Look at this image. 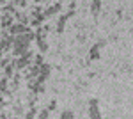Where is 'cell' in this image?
I'll return each mask as SVG.
<instances>
[{
    "label": "cell",
    "mask_w": 133,
    "mask_h": 119,
    "mask_svg": "<svg viewBox=\"0 0 133 119\" xmlns=\"http://www.w3.org/2000/svg\"><path fill=\"white\" fill-rule=\"evenodd\" d=\"M98 99L92 98L89 101V119H101V114H99V107H98Z\"/></svg>",
    "instance_id": "6da1fadb"
},
{
    "label": "cell",
    "mask_w": 133,
    "mask_h": 119,
    "mask_svg": "<svg viewBox=\"0 0 133 119\" xmlns=\"http://www.w3.org/2000/svg\"><path fill=\"white\" fill-rule=\"evenodd\" d=\"M29 32H30L29 27L20 25V23H16V21H14V25H12V27L7 29V34H9V36H20V34H29Z\"/></svg>",
    "instance_id": "7a4b0ae2"
},
{
    "label": "cell",
    "mask_w": 133,
    "mask_h": 119,
    "mask_svg": "<svg viewBox=\"0 0 133 119\" xmlns=\"http://www.w3.org/2000/svg\"><path fill=\"white\" fill-rule=\"evenodd\" d=\"M12 64H14V68H16V70H25L27 66H30L32 62H30V59H27V57H20V59H14V60H12Z\"/></svg>",
    "instance_id": "3957f363"
},
{
    "label": "cell",
    "mask_w": 133,
    "mask_h": 119,
    "mask_svg": "<svg viewBox=\"0 0 133 119\" xmlns=\"http://www.w3.org/2000/svg\"><path fill=\"white\" fill-rule=\"evenodd\" d=\"M61 9H62V4H61V2H57V4H51V5L44 11L43 14H44V18H46V16H53V14H57Z\"/></svg>",
    "instance_id": "277c9868"
},
{
    "label": "cell",
    "mask_w": 133,
    "mask_h": 119,
    "mask_svg": "<svg viewBox=\"0 0 133 119\" xmlns=\"http://www.w3.org/2000/svg\"><path fill=\"white\" fill-rule=\"evenodd\" d=\"M0 25H2L4 29H9V27H12V25H14V16H11V14H2Z\"/></svg>",
    "instance_id": "5b68a950"
},
{
    "label": "cell",
    "mask_w": 133,
    "mask_h": 119,
    "mask_svg": "<svg viewBox=\"0 0 133 119\" xmlns=\"http://www.w3.org/2000/svg\"><path fill=\"white\" fill-rule=\"evenodd\" d=\"M103 45H105V43H98V45H94V46H92L91 48V52H89V57H91L92 60H96V59H99V48H101Z\"/></svg>",
    "instance_id": "8992f818"
},
{
    "label": "cell",
    "mask_w": 133,
    "mask_h": 119,
    "mask_svg": "<svg viewBox=\"0 0 133 119\" xmlns=\"http://www.w3.org/2000/svg\"><path fill=\"white\" fill-rule=\"evenodd\" d=\"M66 21H68V14H62L61 18L57 20V32H62V30H64V25H66Z\"/></svg>",
    "instance_id": "52a82bcc"
},
{
    "label": "cell",
    "mask_w": 133,
    "mask_h": 119,
    "mask_svg": "<svg viewBox=\"0 0 133 119\" xmlns=\"http://www.w3.org/2000/svg\"><path fill=\"white\" fill-rule=\"evenodd\" d=\"M14 70H16V68H14V64H12V62L7 64V66L4 68V71H5V78H11V77L14 75Z\"/></svg>",
    "instance_id": "ba28073f"
},
{
    "label": "cell",
    "mask_w": 133,
    "mask_h": 119,
    "mask_svg": "<svg viewBox=\"0 0 133 119\" xmlns=\"http://www.w3.org/2000/svg\"><path fill=\"white\" fill-rule=\"evenodd\" d=\"M99 9H101V2H99V0H94V2L91 4L92 14H98V12H99Z\"/></svg>",
    "instance_id": "9c48e42d"
},
{
    "label": "cell",
    "mask_w": 133,
    "mask_h": 119,
    "mask_svg": "<svg viewBox=\"0 0 133 119\" xmlns=\"http://www.w3.org/2000/svg\"><path fill=\"white\" fill-rule=\"evenodd\" d=\"M7 78H0V94H7Z\"/></svg>",
    "instance_id": "30bf717a"
},
{
    "label": "cell",
    "mask_w": 133,
    "mask_h": 119,
    "mask_svg": "<svg viewBox=\"0 0 133 119\" xmlns=\"http://www.w3.org/2000/svg\"><path fill=\"white\" fill-rule=\"evenodd\" d=\"M36 116H37V109H36V107L32 105L30 110H29V112L25 114V119H36Z\"/></svg>",
    "instance_id": "8fae6325"
},
{
    "label": "cell",
    "mask_w": 133,
    "mask_h": 119,
    "mask_svg": "<svg viewBox=\"0 0 133 119\" xmlns=\"http://www.w3.org/2000/svg\"><path fill=\"white\" fill-rule=\"evenodd\" d=\"M48 116H50V110H48V109H43V110L37 112V117H36V119H48Z\"/></svg>",
    "instance_id": "7c38bea8"
},
{
    "label": "cell",
    "mask_w": 133,
    "mask_h": 119,
    "mask_svg": "<svg viewBox=\"0 0 133 119\" xmlns=\"http://www.w3.org/2000/svg\"><path fill=\"white\" fill-rule=\"evenodd\" d=\"M37 46H39V52H41V53H44V52L48 50V43H46L44 39H39V41H37Z\"/></svg>",
    "instance_id": "4fadbf2b"
},
{
    "label": "cell",
    "mask_w": 133,
    "mask_h": 119,
    "mask_svg": "<svg viewBox=\"0 0 133 119\" xmlns=\"http://www.w3.org/2000/svg\"><path fill=\"white\" fill-rule=\"evenodd\" d=\"M61 119H75V114H73L71 110H64L61 114Z\"/></svg>",
    "instance_id": "5bb4252c"
},
{
    "label": "cell",
    "mask_w": 133,
    "mask_h": 119,
    "mask_svg": "<svg viewBox=\"0 0 133 119\" xmlns=\"http://www.w3.org/2000/svg\"><path fill=\"white\" fill-rule=\"evenodd\" d=\"M41 64H43V53H37L34 57V66H41Z\"/></svg>",
    "instance_id": "9a60e30c"
},
{
    "label": "cell",
    "mask_w": 133,
    "mask_h": 119,
    "mask_svg": "<svg viewBox=\"0 0 133 119\" xmlns=\"http://www.w3.org/2000/svg\"><path fill=\"white\" fill-rule=\"evenodd\" d=\"M7 64H11V62H9V59H7V57H5V59H2V60H0V68H5Z\"/></svg>",
    "instance_id": "2e32d148"
},
{
    "label": "cell",
    "mask_w": 133,
    "mask_h": 119,
    "mask_svg": "<svg viewBox=\"0 0 133 119\" xmlns=\"http://www.w3.org/2000/svg\"><path fill=\"white\" fill-rule=\"evenodd\" d=\"M53 109H55V101H51V103H50V107H48V110H53Z\"/></svg>",
    "instance_id": "e0dca14e"
},
{
    "label": "cell",
    "mask_w": 133,
    "mask_h": 119,
    "mask_svg": "<svg viewBox=\"0 0 133 119\" xmlns=\"http://www.w3.org/2000/svg\"><path fill=\"white\" fill-rule=\"evenodd\" d=\"M2 55H4V52H2V50H0V57H2Z\"/></svg>",
    "instance_id": "ac0fdd59"
},
{
    "label": "cell",
    "mask_w": 133,
    "mask_h": 119,
    "mask_svg": "<svg viewBox=\"0 0 133 119\" xmlns=\"http://www.w3.org/2000/svg\"><path fill=\"white\" fill-rule=\"evenodd\" d=\"M2 119H7V117H2Z\"/></svg>",
    "instance_id": "d6986e66"
}]
</instances>
